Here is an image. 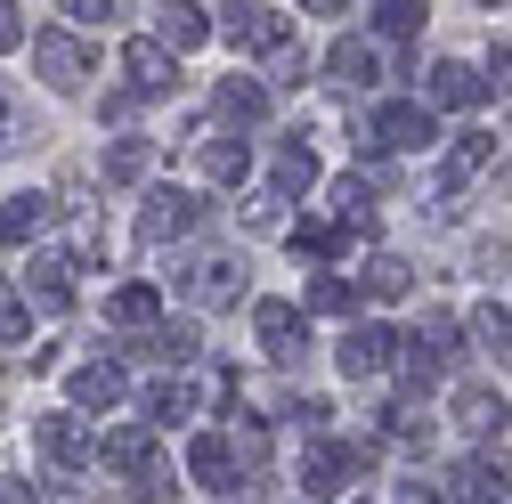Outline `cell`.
<instances>
[{
    "instance_id": "obj_1",
    "label": "cell",
    "mask_w": 512,
    "mask_h": 504,
    "mask_svg": "<svg viewBox=\"0 0 512 504\" xmlns=\"http://www.w3.org/2000/svg\"><path fill=\"white\" fill-rule=\"evenodd\" d=\"M98 456H106L122 480H131L139 496H163V472H155V431H147V423H114V431L98 439Z\"/></svg>"
},
{
    "instance_id": "obj_2",
    "label": "cell",
    "mask_w": 512,
    "mask_h": 504,
    "mask_svg": "<svg viewBox=\"0 0 512 504\" xmlns=\"http://www.w3.org/2000/svg\"><path fill=\"white\" fill-rule=\"evenodd\" d=\"M366 131H374V147H391V155H423V147H439V139H431V106H415V98H382Z\"/></svg>"
},
{
    "instance_id": "obj_3",
    "label": "cell",
    "mask_w": 512,
    "mask_h": 504,
    "mask_svg": "<svg viewBox=\"0 0 512 504\" xmlns=\"http://www.w3.org/2000/svg\"><path fill=\"white\" fill-rule=\"evenodd\" d=\"M196 220H204V204L187 196V187H147V204H139V244H179Z\"/></svg>"
},
{
    "instance_id": "obj_4",
    "label": "cell",
    "mask_w": 512,
    "mask_h": 504,
    "mask_svg": "<svg viewBox=\"0 0 512 504\" xmlns=\"http://www.w3.org/2000/svg\"><path fill=\"white\" fill-rule=\"evenodd\" d=\"M407 350H399V334L391 326H350L342 334V374H358V383H366V374H391Z\"/></svg>"
},
{
    "instance_id": "obj_5",
    "label": "cell",
    "mask_w": 512,
    "mask_h": 504,
    "mask_svg": "<svg viewBox=\"0 0 512 504\" xmlns=\"http://www.w3.org/2000/svg\"><path fill=\"white\" fill-rule=\"evenodd\" d=\"M33 66H41L49 90H82V82H90V49H82L74 33H41V41H33Z\"/></svg>"
},
{
    "instance_id": "obj_6",
    "label": "cell",
    "mask_w": 512,
    "mask_h": 504,
    "mask_svg": "<svg viewBox=\"0 0 512 504\" xmlns=\"http://www.w3.org/2000/svg\"><path fill=\"white\" fill-rule=\"evenodd\" d=\"M187 301H196V309H236L244 301V261H228V252L196 261V269H187Z\"/></svg>"
},
{
    "instance_id": "obj_7",
    "label": "cell",
    "mask_w": 512,
    "mask_h": 504,
    "mask_svg": "<svg viewBox=\"0 0 512 504\" xmlns=\"http://www.w3.org/2000/svg\"><path fill=\"white\" fill-rule=\"evenodd\" d=\"M74 269H82L74 252H49V244H41L33 261H25V293H33L41 309H74Z\"/></svg>"
},
{
    "instance_id": "obj_8",
    "label": "cell",
    "mask_w": 512,
    "mask_h": 504,
    "mask_svg": "<svg viewBox=\"0 0 512 504\" xmlns=\"http://www.w3.org/2000/svg\"><path fill=\"white\" fill-rule=\"evenodd\" d=\"M122 74H131V98H163L179 82V57L163 41H122Z\"/></svg>"
},
{
    "instance_id": "obj_9",
    "label": "cell",
    "mask_w": 512,
    "mask_h": 504,
    "mask_svg": "<svg viewBox=\"0 0 512 504\" xmlns=\"http://www.w3.org/2000/svg\"><path fill=\"white\" fill-rule=\"evenodd\" d=\"M358 464H366V448H334V439H317V448L301 456V488L309 496H342Z\"/></svg>"
},
{
    "instance_id": "obj_10",
    "label": "cell",
    "mask_w": 512,
    "mask_h": 504,
    "mask_svg": "<svg viewBox=\"0 0 512 504\" xmlns=\"http://www.w3.org/2000/svg\"><path fill=\"white\" fill-rule=\"evenodd\" d=\"M439 488L456 496V504H496L512 480H504V464H496V456H464V464H447V472H439Z\"/></svg>"
},
{
    "instance_id": "obj_11",
    "label": "cell",
    "mask_w": 512,
    "mask_h": 504,
    "mask_svg": "<svg viewBox=\"0 0 512 504\" xmlns=\"http://www.w3.org/2000/svg\"><path fill=\"white\" fill-rule=\"evenodd\" d=\"M252 334H261L269 358H293V350L309 342V309H293V301H261V309H252Z\"/></svg>"
},
{
    "instance_id": "obj_12",
    "label": "cell",
    "mask_w": 512,
    "mask_h": 504,
    "mask_svg": "<svg viewBox=\"0 0 512 504\" xmlns=\"http://www.w3.org/2000/svg\"><path fill=\"white\" fill-rule=\"evenodd\" d=\"M33 448H41V456H49L57 472H90V456H98L90 439H82V423H74V415H41V431H33Z\"/></svg>"
},
{
    "instance_id": "obj_13",
    "label": "cell",
    "mask_w": 512,
    "mask_h": 504,
    "mask_svg": "<svg viewBox=\"0 0 512 504\" xmlns=\"http://www.w3.org/2000/svg\"><path fill=\"white\" fill-rule=\"evenodd\" d=\"M480 98H488L480 66H464V57H439V66H431V106H456V114H472Z\"/></svg>"
},
{
    "instance_id": "obj_14",
    "label": "cell",
    "mask_w": 512,
    "mask_h": 504,
    "mask_svg": "<svg viewBox=\"0 0 512 504\" xmlns=\"http://www.w3.org/2000/svg\"><path fill=\"white\" fill-rule=\"evenodd\" d=\"M212 114H220V122H236V131H252V122L269 114V90L252 82V74H228V82L212 90Z\"/></svg>"
},
{
    "instance_id": "obj_15",
    "label": "cell",
    "mask_w": 512,
    "mask_h": 504,
    "mask_svg": "<svg viewBox=\"0 0 512 504\" xmlns=\"http://www.w3.org/2000/svg\"><path fill=\"white\" fill-rule=\"evenodd\" d=\"M187 472H196V480H204L212 496H228V488L244 480V472H236V448H228V439H220V431H204V439H196V448H187Z\"/></svg>"
},
{
    "instance_id": "obj_16",
    "label": "cell",
    "mask_w": 512,
    "mask_h": 504,
    "mask_svg": "<svg viewBox=\"0 0 512 504\" xmlns=\"http://www.w3.org/2000/svg\"><path fill=\"white\" fill-rule=\"evenodd\" d=\"M122 399H131V383H122V366H114V358L74 374V407H82V415H106V407H122Z\"/></svg>"
},
{
    "instance_id": "obj_17",
    "label": "cell",
    "mask_w": 512,
    "mask_h": 504,
    "mask_svg": "<svg viewBox=\"0 0 512 504\" xmlns=\"http://www.w3.org/2000/svg\"><path fill=\"white\" fill-rule=\"evenodd\" d=\"M244 139H228V131H212V139H196V179H212V187H236L244 179Z\"/></svg>"
},
{
    "instance_id": "obj_18",
    "label": "cell",
    "mask_w": 512,
    "mask_h": 504,
    "mask_svg": "<svg viewBox=\"0 0 512 504\" xmlns=\"http://www.w3.org/2000/svg\"><path fill=\"white\" fill-rule=\"evenodd\" d=\"M228 33H236L244 49H293L285 9H228Z\"/></svg>"
},
{
    "instance_id": "obj_19",
    "label": "cell",
    "mask_w": 512,
    "mask_h": 504,
    "mask_svg": "<svg viewBox=\"0 0 512 504\" xmlns=\"http://www.w3.org/2000/svg\"><path fill=\"white\" fill-rule=\"evenodd\" d=\"M49 196H41V187H25V196H9V204H0V236H9V244H33L41 228H49Z\"/></svg>"
},
{
    "instance_id": "obj_20",
    "label": "cell",
    "mask_w": 512,
    "mask_h": 504,
    "mask_svg": "<svg viewBox=\"0 0 512 504\" xmlns=\"http://www.w3.org/2000/svg\"><path fill=\"white\" fill-rule=\"evenodd\" d=\"M131 358H155V366H187L196 358V326H147L139 342H122Z\"/></svg>"
},
{
    "instance_id": "obj_21",
    "label": "cell",
    "mask_w": 512,
    "mask_h": 504,
    "mask_svg": "<svg viewBox=\"0 0 512 504\" xmlns=\"http://www.w3.org/2000/svg\"><path fill=\"white\" fill-rule=\"evenodd\" d=\"M504 391H488V383H472V391H456V423L472 431V439H488V431H504Z\"/></svg>"
},
{
    "instance_id": "obj_22",
    "label": "cell",
    "mask_w": 512,
    "mask_h": 504,
    "mask_svg": "<svg viewBox=\"0 0 512 504\" xmlns=\"http://www.w3.org/2000/svg\"><path fill=\"white\" fill-rule=\"evenodd\" d=\"M326 74H334V82H374V74H382V49H374L366 33H342L334 57H326Z\"/></svg>"
},
{
    "instance_id": "obj_23",
    "label": "cell",
    "mask_w": 512,
    "mask_h": 504,
    "mask_svg": "<svg viewBox=\"0 0 512 504\" xmlns=\"http://www.w3.org/2000/svg\"><path fill=\"white\" fill-rule=\"evenodd\" d=\"M285 244H293V261H334L350 244V228L342 220H301V228H285Z\"/></svg>"
},
{
    "instance_id": "obj_24",
    "label": "cell",
    "mask_w": 512,
    "mask_h": 504,
    "mask_svg": "<svg viewBox=\"0 0 512 504\" xmlns=\"http://www.w3.org/2000/svg\"><path fill=\"white\" fill-rule=\"evenodd\" d=\"M147 171H155V139L131 131V139H114V147H106V179H114V187H139Z\"/></svg>"
},
{
    "instance_id": "obj_25",
    "label": "cell",
    "mask_w": 512,
    "mask_h": 504,
    "mask_svg": "<svg viewBox=\"0 0 512 504\" xmlns=\"http://www.w3.org/2000/svg\"><path fill=\"white\" fill-rule=\"evenodd\" d=\"M488 163H496V139H488V131H464L456 147H447V171H439V179H447V187H464V179H480Z\"/></svg>"
},
{
    "instance_id": "obj_26",
    "label": "cell",
    "mask_w": 512,
    "mask_h": 504,
    "mask_svg": "<svg viewBox=\"0 0 512 504\" xmlns=\"http://www.w3.org/2000/svg\"><path fill=\"white\" fill-rule=\"evenodd\" d=\"M472 342L512 374V309H496V301H488V309H472Z\"/></svg>"
},
{
    "instance_id": "obj_27",
    "label": "cell",
    "mask_w": 512,
    "mask_h": 504,
    "mask_svg": "<svg viewBox=\"0 0 512 504\" xmlns=\"http://www.w3.org/2000/svg\"><path fill=\"white\" fill-rule=\"evenodd\" d=\"M204 33H212V17H204V9H187V0H179V9H163V33H155V41H163V49L179 57V49H196Z\"/></svg>"
},
{
    "instance_id": "obj_28",
    "label": "cell",
    "mask_w": 512,
    "mask_h": 504,
    "mask_svg": "<svg viewBox=\"0 0 512 504\" xmlns=\"http://www.w3.org/2000/svg\"><path fill=\"white\" fill-rule=\"evenodd\" d=\"M187 415H196V383H155L147 391V431L155 423H187Z\"/></svg>"
},
{
    "instance_id": "obj_29",
    "label": "cell",
    "mask_w": 512,
    "mask_h": 504,
    "mask_svg": "<svg viewBox=\"0 0 512 504\" xmlns=\"http://www.w3.org/2000/svg\"><path fill=\"white\" fill-rule=\"evenodd\" d=\"M301 187H317V155L301 139H285L277 147V196H301Z\"/></svg>"
},
{
    "instance_id": "obj_30",
    "label": "cell",
    "mask_w": 512,
    "mask_h": 504,
    "mask_svg": "<svg viewBox=\"0 0 512 504\" xmlns=\"http://www.w3.org/2000/svg\"><path fill=\"white\" fill-rule=\"evenodd\" d=\"M407 285H415V269L399 261V252H374V261H366V293H374V301H399Z\"/></svg>"
},
{
    "instance_id": "obj_31",
    "label": "cell",
    "mask_w": 512,
    "mask_h": 504,
    "mask_svg": "<svg viewBox=\"0 0 512 504\" xmlns=\"http://www.w3.org/2000/svg\"><path fill=\"white\" fill-rule=\"evenodd\" d=\"M155 309H163V301H155V285H122L106 318H114V326H139V334H147V326H155Z\"/></svg>"
},
{
    "instance_id": "obj_32",
    "label": "cell",
    "mask_w": 512,
    "mask_h": 504,
    "mask_svg": "<svg viewBox=\"0 0 512 504\" xmlns=\"http://www.w3.org/2000/svg\"><path fill=\"white\" fill-rule=\"evenodd\" d=\"M456 334H464V326H456V318H439V309H431V318H423V334H415V350H423L431 366H447V358H456V350H464Z\"/></svg>"
},
{
    "instance_id": "obj_33",
    "label": "cell",
    "mask_w": 512,
    "mask_h": 504,
    "mask_svg": "<svg viewBox=\"0 0 512 504\" xmlns=\"http://www.w3.org/2000/svg\"><path fill=\"white\" fill-rule=\"evenodd\" d=\"M228 448H236L244 472H261V464H269V423H236V431H228Z\"/></svg>"
},
{
    "instance_id": "obj_34",
    "label": "cell",
    "mask_w": 512,
    "mask_h": 504,
    "mask_svg": "<svg viewBox=\"0 0 512 504\" xmlns=\"http://www.w3.org/2000/svg\"><path fill=\"white\" fill-rule=\"evenodd\" d=\"M366 17H374V33H391V41H407V33H415V25L431 17V9H415V0H391V9H366Z\"/></svg>"
},
{
    "instance_id": "obj_35",
    "label": "cell",
    "mask_w": 512,
    "mask_h": 504,
    "mask_svg": "<svg viewBox=\"0 0 512 504\" xmlns=\"http://www.w3.org/2000/svg\"><path fill=\"white\" fill-rule=\"evenodd\" d=\"M423 423H431V415H423V399H415V391H407V399H391V431L407 439V448L423 439Z\"/></svg>"
},
{
    "instance_id": "obj_36",
    "label": "cell",
    "mask_w": 512,
    "mask_h": 504,
    "mask_svg": "<svg viewBox=\"0 0 512 504\" xmlns=\"http://www.w3.org/2000/svg\"><path fill=\"white\" fill-rule=\"evenodd\" d=\"M350 301H358V293H350L342 277H317V285H309V309H326V318H342Z\"/></svg>"
},
{
    "instance_id": "obj_37",
    "label": "cell",
    "mask_w": 512,
    "mask_h": 504,
    "mask_svg": "<svg viewBox=\"0 0 512 504\" xmlns=\"http://www.w3.org/2000/svg\"><path fill=\"white\" fill-rule=\"evenodd\" d=\"M17 342H25V301L0 285V350H17Z\"/></svg>"
},
{
    "instance_id": "obj_38",
    "label": "cell",
    "mask_w": 512,
    "mask_h": 504,
    "mask_svg": "<svg viewBox=\"0 0 512 504\" xmlns=\"http://www.w3.org/2000/svg\"><path fill=\"white\" fill-rule=\"evenodd\" d=\"M244 220H252V228H285V196H277V187H269V196H252Z\"/></svg>"
},
{
    "instance_id": "obj_39",
    "label": "cell",
    "mask_w": 512,
    "mask_h": 504,
    "mask_svg": "<svg viewBox=\"0 0 512 504\" xmlns=\"http://www.w3.org/2000/svg\"><path fill=\"white\" fill-rule=\"evenodd\" d=\"M17 131H25V114H17L9 98H0V155H9V147H17Z\"/></svg>"
},
{
    "instance_id": "obj_40",
    "label": "cell",
    "mask_w": 512,
    "mask_h": 504,
    "mask_svg": "<svg viewBox=\"0 0 512 504\" xmlns=\"http://www.w3.org/2000/svg\"><path fill=\"white\" fill-rule=\"evenodd\" d=\"M17 41H25V17L9 9V0H0V49H17Z\"/></svg>"
},
{
    "instance_id": "obj_41",
    "label": "cell",
    "mask_w": 512,
    "mask_h": 504,
    "mask_svg": "<svg viewBox=\"0 0 512 504\" xmlns=\"http://www.w3.org/2000/svg\"><path fill=\"white\" fill-rule=\"evenodd\" d=\"M488 74H496V90H512V41H496V57H488Z\"/></svg>"
},
{
    "instance_id": "obj_42",
    "label": "cell",
    "mask_w": 512,
    "mask_h": 504,
    "mask_svg": "<svg viewBox=\"0 0 512 504\" xmlns=\"http://www.w3.org/2000/svg\"><path fill=\"white\" fill-rule=\"evenodd\" d=\"M0 504H33V488L25 480H0Z\"/></svg>"
},
{
    "instance_id": "obj_43",
    "label": "cell",
    "mask_w": 512,
    "mask_h": 504,
    "mask_svg": "<svg viewBox=\"0 0 512 504\" xmlns=\"http://www.w3.org/2000/svg\"><path fill=\"white\" fill-rule=\"evenodd\" d=\"M399 504H431V488H423V480H407V488H399Z\"/></svg>"
}]
</instances>
